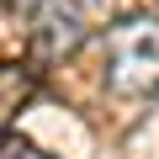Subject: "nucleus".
I'll return each mask as SVG.
<instances>
[{"label":"nucleus","mask_w":159,"mask_h":159,"mask_svg":"<svg viewBox=\"0 0 159 159\" xmlns=\"http://www.w3.org/2000/svg\"><path fill=\"white\" fill-rule=\"evenodd\" d=\"M6 159H48V154H43V148H32L27 138H16V133H11V138H6Z\"/></svg>","instance_id":"obj_3"},{"label":"nucleus","mask_w":159,"mask_h":159,"mask_svg":"<svg viewBox=\"0 0 159 159\" xmlns=\"http://www.w3.org/2000/svg\"><path fill=\"white\" fill-rule=\"evenodd\" d=\"M106 48V90L148 96L159 90V16H122L101 37Z\"/></svg>","instance_id":"obj_1"},{"label":"nucleus","mask_w":159,"mask_h":159,"mask_svg":"<svg viewBox=\"0 0 159 159\" xmlns=\"http://www.w3.org/2000/svg\"><path fill=\"white\" fill-rule=\"evenodd\" d=\"M27 43L37 64H58L85 43V16L74 0H37V11L27 16Z\"/></svg>","instance_id":"obj_2"}]
</instances>
